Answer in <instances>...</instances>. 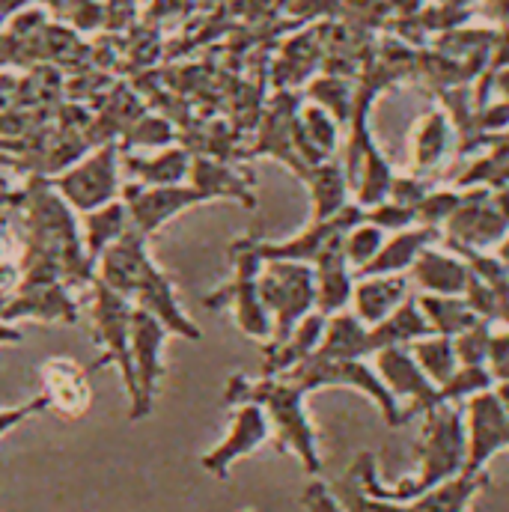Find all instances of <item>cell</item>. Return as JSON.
<instances>
[{
	"instance_id": "cell-1",
	"label": "cell",
	"mask_w": 509,
	"mask_h": 512,
	"mask_svg": "<svg viewBox=\"0 0 509 512\" xmlns=\"http://www.w3.org/2000/svg\"><path fill=\"white\" fill-rule=\"evenodd\" d=\"M99 280L123 295L131 307L152 313L170 334L200 340V328L179 310L173 283L167 274L149 259L146 236L128 227L126 233L99 256Z\"/></svg>"
},
{
	"instance_id": "cell-2",
	"label": "cell",
	"mask_w": 509,
	"mask_h": 512,
	"mask_svg": "<svg viewBox=\"0 0 509 512\" xmlns=\"http://www.w3.org/2000/svg\"><path fill=\"white\" fill-rule=\"evenodd\" d=\"M420 438H417V471L402 477L396 486H384L379 480V468L370 474L373 489L396 504H408L423 492L459 477L468 459V435H465V408L462 405H435L420 417Z\"/></svg>"
},
{
	"instance_id": "cell-3",
	"label": "cell",
	"mask_w": 509,
	"mask_h": 512,
	"mask_svg": "<svg viewBox=\"0 0 509 512\" xmlns=\"http://www.w3.org/2000/svg\"><path fill=\"white\" fill-rule=\"evenodd\" d=\"M304 390L298 384L286 382V379H245V376H233L224 390V402L227 405H242V402H256L268 423L271 432L277 438V450L280 453H292L301 459L307 474H319L322 471V459H319V438L316 429L307 417L304 408Z\"/></svg>"
},
{
	"instance_id": "cell-4",
	"label": "cell",
	"mask_w": 509,
	"mask_h": 512,
	"mask_svg": "<svg viewBox=\"0 0 509 512\" xmlns=\"http://www.w3.org/2000/svg\"><path fill=\"white\" fill-rule=\"evenodd\" d=\"M259 298L271 316V340H286L316 310V274L310 262L271 259L259 271Z\"/></svg>"
},
{
	"instance_id": "cell-5",
	"label": "cell",
	"mask_w": 509,
	"mask_h": 512,
	"mask_svg": "<svg viewBox=\"0 0 509 512\" xmlns=\"http://www.w3.org/2000/svg\"><path fill=\"white\" fill-rule=\"evenodd\" d=\"M286 382L298 384L304 393L319 390V387H352L361 390L364 396H370L379 411H382L384 423L387 426H405V411L396 402V396L387 390V384L382 382L379 370L370 367L364 358H346V361H331V358H319L310 355L307 361H301L295 370H289L286 376H280Z\"/></svg>"
},
{
	"instance_id": "cell-6",
	"label": "cell",
	"mask_w": 509,
	"mask_h": 512,
	"mask_svg": "<svg viewBox=\"0 0 509 512\" xmlns=\"http://www.w3.org/2000/svg\"><path fill=\"white\" fill-rule=\"evenodd\" d=\"M230 254H233V277L221 289L209 292L203 298V304L209 310H227L230 307L233 316H236V322H239V328L248 337L268 343L271 340V316H268V310H265V304L259 298L262 259L256 256V251L251 248L248 239H239L230 248Z\"/></svg>"
},
{
	"instance_id": "cell-7",
	"label": "cell",
	"mask_w": 509,
	"mask_h": 512,
	"mask_svg": "<svg viewBox=\"0 0 509 512\" xmlns=\"http://www.w3.org/2000/svg\"><path fill=\"white\" fill-rule=\"evenodd\" d=\"M93 328H96V343L105 349L96 367L114 364L123 373L128 399H134L137 384H134V370H131V304L114 289H108L99 277H96Z\"/></svg>"
},
{
	"instance_id": "cell-8",
	"label": "cell",
	"mask_w": 509,
	"mask_h": 512,
	"mask_svg": "<svg viewBox=\"0 0 509 512\" xmlns=\"http://www.w3.org/2000/svg\"><path fill=\"white\" fill-rule=\"evenodd\" d=\"M462 408H465V435H468L465 471L480 474L498 453L509 450V411L495 387L471 396Z\"/></svg>"
},
{
	"instance_id": "cell-9",
	"label": "cell",
	"mask_w": 509,
	"mask_h": 512,
	"mask_svg": "<svg viewBox=\"0 0 509 512\" xmlns=\"http://www.w3.org/2000/svg\"><path fill=\"white\" fill-rule=\"evenodd\" d=\"M167 328L146 310L131 307V370H134V384L137 393L131 399V420H143L152 411L155 387L164 373L161 364V346L167 340Z\"/></svg>"
},
{
	"instance_id": "cell-10",
	"label": "cell",
	"mask_w": 509,
	"mask_h": 512,
	"mask_svg": "<svg viewBox=\"0 0 509 512\" xmlns=\"http://www.w3.org/2000/svg\"><path fill=\"white\" fill-rule=\"evenodd\" d=\"M376 370L387 384V390L402 405L405 420L423 417L426 411L441 405V387L420 370L408 346H390V349L376 352Z\"/></svg>"
},
{
	"instance_id": "cell-11",
	"label": "cell",
	"mask_w": 509,
	"mask_h": 512,
	"mask_svg": "<svg viewBox=\"0 0 509 512\" xmlns=\"http://www.w3.org/2000/svg\"><path fill=\"white\" fill-rule=\"evenodd\" d=\"M114 158H117V149L105 146L102 152H96L84 164L60 173L54 179V191L66 203H72L75 209H84V212H93V209H102V206L114 203L117 194H120V179H117V161Z\"/></svg>"
},
{
	"instance_id": "cell-12",
	"label": "cell",
	"mask_w": 509,
	"mask_h": 512,
	"mask_svg": "<svg viewBox=\"0 0 509 512\" xmlns=\"http://www.w3.org/2000/svg\"><path fill=\"white\" fill-rule=\"evenodd\" d=\"M123 197L131 227L143 236H155L179 212L206 203V194L194 185H128Z\"/></svg>"
},
{
	"instance_id": "cell-13",
	"label": "cell",
	"mask_w": 509,
	"mask_h": 512,
	"mask_svg": "<svg viewBox=\"0 0 509 512\" xmlns=\"http://www.w3.org/2000/svg\"><path fill=\"white\" fill-rule=\"evenodd\" d=\"M268 438H271V423H268L265 411H262L256 402H242V405H236V414H233V420H230V429H227L224 441H221L218 447H212V450L200 459V465H203L212 477L227 480L233 462L251 456V453L259 450Z\"/></svg>"
},
{
	"instance_id": "cell-14",
	"label": "cell",
	"mask_w": 509,
	"mask_h": 512,
	"mask_svg": "<svg viewBox=\"0 0 509 512\" xmlns=\"http://www.w3.org/2000/svg\"><path fill=\"white\" fill-rule=\"evenodd\" d=\"M45 319V322H75L78 310L60 280L21 283L15 298L0 301V322L12 319Z\"/></svg>"
},
{
	"instance_id": "cell-15",
	"label": "cell",
	"mask_w": 509,
	"mask_h": 512,
	"mask_svg": "<svg viewBox=\"0 0 509 512\" xmlns=\"http://www.w3.org/2000/svg\"><path fill=\"white\" fill-rule=\"evenodd\" d=\"M313 274H316V310L322 316L343 313L355 292V277L343 251V236L331 239L325 251L313 259Z\"/></svg>"
},
{
	"instance_id": "cell-16",
	"label": "cell",
	"mask_w": 509,
	"mask_h": 512,
	"mask_svg": "<svg viewBox=\"0 0 509 512\" xmlns=\"http://www.w3.org/2000/svg\"><path fill=\"white\" fill-rule=\"evenodd\" d=\"M325 322H328V316H322L319 310H313L307 319H301L295 325V331L286 340L265 343V352H262V376L265 379H277V376H286L289 370H295L301 361H307L319 349V343H322Z\"/></svg>"
},
{
	"instance_id": "cell-17",
	"label": "cell",
	"mask_w": 509,
	"mask_h": 512,
	"mask_svg": "<svg viewBox=\"0 0 509 512\" xmlns=\"http://www.w3.org/2000/svg\"><path fill=\"white\" fill-rule=\"evenodd\" d=\"M376 471V453H361L352 468L331 486L337 504L343 507V512H408V504H396L382 498L373 483L370 474Z\"/></svg>"
},
{
	"instance_id": "cell-18",
	"label": "cell",
	"mask_w": 509,
	"mask_h": 512,
	"mask_svg": "<svg viewBox=\"0 0 509 512\" xmlns=\"http://www.w3.org/2000/svg\"><path fill=\"white\" fill-rule=\"evenodd\" d=\"M45 399L48 408L60 411L63 417H81L90 408V382L87 373L69 358H51L42 367Z\"/></svg>"
},
{
	"instance_id": "cell-19",
	"label": "cell",
	"mask_w": 509,
	"mask_h": 512,
	"mask_svg": "<svg viewBox=\"0 0 509 512\" xmlns=\"http://www.w3.org/2000/svg\"><path fill=\"white\" fill-rule=\"evenodd\" d=\"M411 277L414 283L423 289V295H453L462 298L474 280V271L468 262L456 259L453 254H444L438 248H429L417 256V262L411 265Z\"/></svg>"
},
{
	"instance_id": "cell-20",
	"label": "cell",
	"mask_w": 509,
	"mask_h": 512,
	"mask_svg": "<svg viewBox=\"0 0 509 512\" xmlns=\"http://www.w3.org/2000/svg\"><path fill=\"white\" fill-rule=\"evenodd\" d=\"M411 283L405 274H367L361 277V283H355L352 292V304H355V316L376 328L384 322L402 301H408Z\"/></svg>"
},
{
	"instance_id": "cell-21",
	"label": "cell",
	"mask_w": 509,
	"mask_h": 512,
	"mask_svg": "<svg viewBox=\"0 0 509 512\" xmlns=\"http://www.w3.org/2000/svg\"><path fill=\"white\" fill-rule=\"evenodd\" d=\"M438 242H441V233H438V227H429V224H411L405 230H396V236L390 242H384L379 256L358 277H367V274H405V271H411L417 256L429 251V248H435Z\"/></svg>"
},
{
	"instance_id": "cell-22",
	"label": "cell",
	"mask_w": 509,
	"mask_h": 512,
	"mask_svg": "<svg viewBox=\"0 0 509 512\" xmlns=\"http://www.w3.org/2000/svg\"><path fill=\"white\" fill-rule=\"evenodd\" d=\"M313 355L331 358V361L376 355V352H373V340H370V325H364L355 313H346V310L328 316L322 343H319V349H316Z\"/></svg>"
},
{
	"instance_id": "cell-23",
	"label": "cell",
	"mask_w": 509,
	"mask_h": 512,
	"mask_svg": "<svg viewBox=\"0 0 509 512\" xmlns=\"http://www.w3.org/2000/svg\"><path fill=\"white\" fill-rule=\"evenodd\" d=\"M489 471H480V474H471V471H462L459 477L423 492L420 498L408 501V512H468L474 498L489 486Z\"/></svg>"
},
{
	"instance_id": "cell-24",
	"label": "cell",
	"mask_w": 509,
	"mask_h": 512,
	"mask_svg": "<svg viewBox=\"0 0 509 512\" xmlns=\"http://www.w3.org/2000/svg\"><path fill=\"white\" fill-rule=\"evenodd\" d=\"M435 334L426 313L420 310L417 298L402 301L384 322H379L376 328H370V340H373V352H382L390 346H411L423 337Z\"/></svg>"
},
{
	"instance_id": "cell-25",
	"label": "cell",
	"mask_w": 509,
	"mask_h": 512,
	"mask_svg": "<svg viewBox=\"0 0 509 512\" xmlns=\"http://www.w3.org/2000/svg\"><path fill=\"white\" fill-rule=\"evenodd\" d=\"M420 310L426 313L429 325L435 334H444V337H459L465 334L468 328L480 325L483 319L468 307L465 298H453V295H420L417 298Z\"/></svg>"
},
{
	"instance_id": "cell-26",
	"label": "cell",
	"mask_w": 509,
	"mask_h": 512,
	"mask_svg": "<svg viewBox=\"0 0 509 512\" xmlns=\"http://www.w3.org/2000/svg\"><path fill=\"white\" fill-rule=\"evenodd\" d=\"M310 182V200H313V221H328L346 209V173L337 164H322L304 173Z\"/></svg>"
},
{
	"instance_id": "cell-27",
	"label": "cell",
	"mask_w": 509,
	"mask_h": 512,
	"mask_svg": "<svg viewBox=\"0 0 509 512\" xmlns=\"http://www.w3.org/2000/svg\"><path fill=\"white\" fill-rule=\"evenodd\" d=\"M408 349H411V355L417 358L420 370H423L432 382L438 384V387H444V384L456 376V370L462 367V364H459V355H456V346H453V337L429 334V337L411 343Z\"/></svg>"
},
{
	"instance_id": "cell-28",
	"label": "cell",
	"mask_w": 509,
	"mask_h": 512,
	"mask_svg": "<svg viewBox=\"0 0 509 512\" xmlns=\"http://www.w3.org/2000/svg\"><path fill=\"white\" fill-rule=\"evenodd\" d=\"M131 227L126 203L114 200L96 212H87V259L96 262Z\"/></svg>"
},
{
	"instance_id": "cell-29",
	"label": "cell",
	"mask_w": 509,
	"mask_h": 512,
	"mask_svg": "<svg viewBox=\"0 0 509 512\" xmlns=\"http://www.w3.org/2000/svg\"><path fill=\"white\" fill-rule=\"evenodd\" d=\"M188 176H191V185L206 194V200L233 197V200H239L245 206H254V197L245 191V182L236 173H230L227 167H218V164H212L206 158H197Z\"/></svg>"
},
{
	"instance_id": "cell-30",
	"label": "cell",
	"mask_w": 509,
	"mask_h": 512,
	"mask_svg": "<svg viewBox=\"0 0 509 512\" xmlns=\"http://www.w3.org/2000/svg\"><path fill=\"white\" fill-rule=\"evenodd\" d=\"M128 170H131V176L143 179V185H179L188 176V155L173 149L146 164L128 158Z\"/></svg>"
},
{
	"instance_id": "cell-31",
	"label": "cell",
	"mask_w": 509,
	"mask_h": 512,
	"mask_svg": "<svg viewBox=\"0 0 509 512\" xmlns=\"http://www.w3.org/2000/svg\"><path fill=\"white\" fill-rule=\"evenodd\" d=\"M450 143V126L441 114H429L420 128L414 131V164L417 167H432L441 161Z\"/></svg>"
},
{
	"instance_id": "cell-32",
	"label": "cell",
	"mask_w": 509,
	"mask_h": 512,
	"mask_svg": "<svg viewBox=\"0 0 509 512\" xmlns=\"http://www.w3.org/2000/svg\"><path fill=\"white\" fill-rule=\"evenodd\" d=\"M384 230L382 227H376V224H370V221H361L358 227H352L346 236H343V251H346V259H349V265H352V271L355 274H361L376 256L384 248Z\"/></svg>"
},
{
	"instance_id": "cell-33",
	"label": "cell",
	"mask_w": 509,
	"mask_h": 512,
	"mask_svg": "<svg viewBox=\"0 0 509 512\" xmlns=\"http://www.w3.org/2000/svg\"><path fill=\"white\" fill-rule=\"evenodd\" d=\"M495 379L489 373V367H459L456 376L441 387V405L450 402V405H465L471 396L483 393V390H492Z\"/></svg>"
},
{
	"instance_id": "cell-34",
	"label": "cell",
	"mask_w": 509,
	"mask_h": 512,
	"mask_svg": "<svg viewBox=\"0 0 509 512\" xmlns=\"http://www.w3.org/2000/svg\"><path fill=\"white\" fill-rule=\"evenodd\" d=\"M489 343H492L489 322H480V325L468 328L465 334L453 337V346H456L459 364H462V367H486V358H489Z\"/></svg>"
},
{
	"instance_id": "cell-35",
	"label": "cell",
	"mask_w": 509,
	"mask_h": 512,
	"mask_svg": "<svg viewBox=\"0 0 509 512\" xmlns=\"http://www.w3.org/2000/svg\"><path fill=\"white\" fill-rule=\"evenodd\" d=\"M307 114H310V117H307L310 146H313L319 155L331 152V149L337 146V128H334V123H331L322 111H307Z\"/></svg>"
},
{
	"instance_id": "cell-36",
	"label": "cell",
	"mask_w": 509,
	"mask_h": 512,
	"mask_svg": "<svg viewBox=\"0 0 509 512\" xmlns=\"http://www.w3.org/2000/svg\"><path fill=\"white\" fill-rule=\"evenodd\" d=\"M42 411H48V399H45V393L33 396V399H30V402H24V405L3 408V411H0V438H3L6 432H12L15 426H21L24 420H30V417H36V414H42Z\"/></svg>"
},
{
	"instance_id": "cell-37",
	"label": "cell",
	"mask_w": 509,
	"mask_h": 512,
	"mask_svg": "<svg viewBox=\"0 0 509 512\" xmlns=\"http://www.w3.org/2000/svg\"><path fill=\"white\" fill-rule=\"evenodd\" d=\"M486 367H489L495 384L509 382V331H504V334H492Z\"/></svg>"
},
{
	"instance_id": "cell-38",
	"label": "cell",
	"mask_w": 509,
	"mask_h": 512,
	"mask_svg": "<svg viewBox=\"0 0 509 512\" xmlns=\"http://www.w3.org/2000/svg\"><path fill=\"white\" fill-rule=\"evenodd\" d=\"M301 504L307 507V512H343V507L337 504V498H334V492H331V486H325V483H310L307 489H304V495H301Z\"/></svg>"
},
{
	"instance_id": "cell-39",
	"label": "cell",
	"mask_w": 509,
	"mask_h": 512,
	"mask_svg": "<svg viewBox=\"0 0 509 512\" xmlns=\"http://www.w3.org/2000/svg\"><path fill=\"white\" fill-rule=\"evenodd\" d=\"M18 340H21V334L15 328H9L6 322H0V346L3 343H18Z\"/></svg>"
},
{
	"instance_id": "cell-40",
	"label": "cell",
	"mask_w": 509,
	"mask_h": 512,
	"mask_svg": "<svg viewBox=\"0 0 509 512\" xmlns=\"http://www.w3.org/2000/svg\"><path fill=\"white\" fill-rule=\"evenodd\" d=\"M495 390H498V396L504 399V405H507V411H509V382L495 384Z\"/></svg>"
}]
</instances>
